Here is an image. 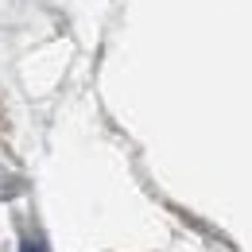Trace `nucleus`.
I'll list each match as a JSON object with an SVG mask.
<instances>
[{
  "label": "nucleus",
  "instance_id": "1",
  "mask_svg": "<svg viewBox=\"0 0 252 252\" xmlns=\"http://www.w3.org/2000/svg\"><path fill=\"white\" fill-rule=\"evenodd\" d=\"M20 252H47L43 233H24V237H20Z\"/></svg>",
  "mask_w": 252,
  "mask_h": 252
}]
</instances>
